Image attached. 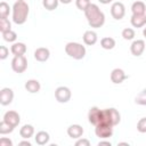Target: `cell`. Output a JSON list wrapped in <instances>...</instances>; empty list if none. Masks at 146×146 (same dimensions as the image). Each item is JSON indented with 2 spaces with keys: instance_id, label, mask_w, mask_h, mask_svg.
Returning <instances> with one entry per match:
<instances>
[{
  "instance_id": "obj_13",
  "label": "cell",
  "mask_w": 146,
  "mask_h": 146,
  "mask_svg": "<svg viewBox=\"0 0 146 146\" xmlns=\"http://www.w3.org/2000/svg\"><path fill=\"white\" fill-rule=\"evenodd\" d=\"M127 78H128V76H127L125 72H124L122 68L116 67V68H114V70L111 72V81H112L114 84H120V83H122Z\"/></svg>"
},
{
  "instance_id": "obj_40",
  "label": "cell",
  "mask_w": 146,
  "mask_h": 146,
  "mask_svg": "<svg viewBox=\"0 0 146 146\" xmlns=\"http://www.w3.org/2000/svg\"><path fill=\"white\" fill-rule=\"evenodd\" d=\"M143 35L146 38V27H144V30H143Z\"/></svg>"
},
{
  "instance_id": "obj_10",
  "label": "cell",
  "mask_w": 146,
  "mask_h": 146,
  "mask_svg": "<svg viewBox=\"0 0 146 146\" xmlns=\"http://www.w3.org/2000/svg\"><path fill=\"white\" fill-rule=\"evenodd\" d=\"M14 99V91L13 89L6 87V88H2L0 90V104L2 106H7L9 104H11Z\"/></svg>"
},
{
  "instance_id": "obj_26",
  "label": "cell",
  "mask_w": 146,
  "mask_h": 146,
  "mask_svg": "<svg viewBox=\"0 0 146 146\" xmlns=\"http://www.w3.org/2000/svg\"><path fill=\"white\" fill-rule=\"evenodd\" d=\"M10 14V7L7 2L2 1L0 3V18H8Z\"/></svg>"
},
{
  "instance_id": "obj_8",
  "label": "cell",
  "mask_w": 146,
  "mask_h": 146,
  "mask_svg": "<svg viewBox=\"0 0 146 146\" xmlns=\"http://www.w3.org/2000/svg\"><path fill=\"white\" fill-rule=\"evenodd\" d=\"M111 15L116 21L122 19L124 17V15H125V7H124V5L122 2H120V1L113 2L112 6H111Z\"/></svg>"
},
{
  "instance_id": "obj_34",
  "label": "cell",
  "mask_w": 146,
  "mask_h": 146,
  "mask_svg": "<svg viewBox=\"0 0 146 146\" xmlns=\"http://www.w3.org/2000/svg\"><path fill=\"white\" fill-rule=\"evenodd\" d=\"M75 146H90V141L88 139L81 137L75 141Z\"/></svg>"
},
{
  "instance_id": "obj_23",
  "label": "cell",
  "mask_w": 146,
  "mask_h": 146,
  "mask_svg": "<svg viewBox=\"0 0 146 146\" xmlns=\"http://www.w3.org/2000/svg\"><path fill=\"white\" fill-rule=\"evenodd\" d=\"M100 46L103 49H106V50H111L115 47V40L111 36H105L100 40Z\"/></svg>"
},
{
  "instance_id": "obj_20",
  "label": "cell",
  "mask_w": 146,
  "mask_h": 146,
  "mask_svg": "<svg viewBox=\"0 0 146 146\" xmlns=\"http://www.w3.org/2000/svg\"><path fill=\"white\" fill-rule=\"evenodd\" d=\"M34 135V127L32 124H24L19 129V136L23 139H30Z\"/></svg>"
},
{
  "instance_id": "obj_29",
  "label": "cell",
  "mask_w": 146,
  "mask_h": 146,
  "mask_svg": "<svg viewBox=\"0 0 146 146\" xmlns=\"http://www.w3.org/2000/svg\"><path fill=\"white\" fill-rule=\"evenodd\" d=\"M121 35H122V38H123L124 40H133L136 33H135V30H133V29H131V27H125V29L122 30Z\"/></svg>"
},
{
  "instance_id": "obj_21",
  "label": "cell",
  "mask_w": 146,
  "mask_h": 146,
  "mask_svg": "<svg viewBox=\"0 0 146 146\" xmlns=\"http://www.w3.org/2000/svg\"><path fill=\"white\" fill-rule=\"evenodd\" d=\"M34 139H35V143H36L38 145L43 146V145H46V144H48V143H49L50 136H49V133H48L47 131L41 130V131L36 132V135L34 136Z\"/></svg>"
},
{
  "instance_id": "obj_2",
  "label": "cell",
  "mask_w": 146,
  "mask_h": 146,
  "mask_svg": "<svg viewBox=\"0 0 146 146\" xmlns=\"http://www.w3.org/2000/svg\"><path fill=\"white\" fill-rule=\"evenodd\" d=\"M30 13V7L25 1H16L13 6V22L22 25L26 22Z\"/></svg>"
},
{
  "instance_id": "obj_22",
  "label": "cell",
  "mask_w": 146,
  "mask_h": 146,
  "mask_svg": "<svg viewBox=\"0 0 146 146\" xmlns=\"http://www.w3.org/2000/svg\"><path fill=\"white\" fill-rule=\"evenodd\" d=\"M131 11L133 15H143L146 14V5L143 1H135L131 5Z\"/></svg>"
},
{
  "instance_id": "obj_9",
  "label": "cell",
  "mask_w": 146,
  "mask_h": 146,
  "mask_svg": "<svg viewBox=\"0 0 146 146\" xmlns=\"http://www.w3.org/2000/svg\"><path fill=\"white\" fill-rule=\"evenodd\" d=\"M88 121L92 125H97L98 123H100L103 121V110H100L96 106L91 107L88 112Z\"/></svg>"
},
{
  "instance_id": "obj_39",
  "label": "cell",
  "mask_w": 146,
  "mask_h": 146,
  "mask_svg": "<svg viewBox=\"0 0 146 146\" xmlns=\"http://www.w3.org/2000/svg\"><path fill=\"white\" fill-rule=\"evenodd\" d=\"M73 0H59V2H62V3H64V5H68V3H71Z\"/></svg>"
},
{
  "instance_id": "obj_6",
  "label": "cell",
  "mask_w": 146,
  "mask_h": 146,
  "mask_svg": "<svg viewBox=\"0 0 146 146\" xmlns=\"http://www.w3.org/2000/svg\"><path fill=\"white\" fill-rule=\"evenodd\" d=\"M11 68L15 73H23L27 68V59L26 57L23 56H14L11 59Z\"/></svg>"
},
{
  "instance_id": "obj_32",
  "label": "cell",
  "mask_w": 146,
  "mask_h": 146,
  "mask_svg": "<svg viewBox=\"0 0 146 146\" xmlns=\"http://www.w3.org/2000/svg\"><path fill=\"white\" fill-rule=\"evenodd\" d=\"M137 130L140 133H146V117H141L137 122Z\"/></svg>"
},
{
  "instance_id": "obj_12",
  "label": "cell",
  "mask_w": 146,
  "mask_h": 146,
  "mask_svg": "<svg viewBox=\"0 0 146 146\" xmlns=\"http://www.w3.org/2000/svg\"><path fill=\"white\" fill-rule=\"evenodd\" d=\"M2 120L16 128L19 124V122H21V116H19V114L16 111H7L5 113Z\"/></svg>"
},
{
  "instance_id": "obj_3",
  "label": "cell",
  "mask_w": 146,
  "mask_h": 146,
  "mask_svg": "<svg viewBox=\"0 0 146 146\" xmlns=\"http://www.w3.org/2000/svg\"><path fill=\"white\" fill-rule=\"evenodd\" d=\"M65 52L71 58L76 59V60H80V59H83L84 58L87 50H86V47L82 46L81 43L71 41V42H67L65 44Z\"/></svg>"
},
{
  "instance_id": "obj_37",
  "label": "cell",
  "mask_w": 146,
  "mask_h": 146,
  "mask_svg": "<svg viewBox=\"0 0 146 146\" xmlns=\"http://www.w3.org/2000/svg\"><path fill=\"white\" fill-rule=\"evenodd\" d=\"M112 144H111V141H108V140H100L99 143H98V146H111Z\"/></svg>"
},
{
  "instance_id": "obj_30",
  "label": "cell",
  "mask_w": 146,
  "mask_h": 146,
  "mask_svg": "<svg viewBox=\"0 0 146 146\" xmlns=\"http://www.w3.org/2000/svg\"><path fill=\"white\" fill-rule=\"evenodd\" d=\"M11 30V23L8 18H0V32L5 33L7 31Z\"/></svg>"
},
{
  "instance_id": "obj_33",
  "label": "cell",
  "mask_w": 146,
  "mask_h": 146,
  "mask_svg": "<svg viewBox=\"0 0 146 146\" xmlns=\"http://www.w3.org/2000/svg\"><path fill=\"white\" fill-rule=\"evenodd\" d=\"M8 55H9V49L6 46H1L0 47V59L1 60L6 59L8 57Z\"/></svg>"
},
{
  "instance_id": "obj_1",
  "label": "cell",
  "mask_w": 146,
  "mask_h": 146,
  "mask_svg": "<svg viewBox=\"0 0 146 146\" xmlns=\"http://www.w3.org/2000/svg\"><path fill=\"white\" fill-rule=\"evenodd\" d=\"M84 15L88 21V24L94 29L102 27L105 24V14L99 9L96 3H91L84 10Z\"/></svg>"
},
{
  "instance_id": "obj_35",
  "label": "cell",
  "mask_w": 146,
  "mask_h": 146,
  "mask_svg": "<svg viewBox=\"0 0 146 146\" xmlns=\"http://www.w3.org/2000/svg\"><path fill=\"white\" fill-rule=\"evenodd\" d=\"M0 146H13V141L9 138L1 137L0 138Z\"/></svg>"
},
{
  "instance_id": "obj_31",
  "label": "cell",
  "mask_w": 146,
  "mask_h": 146,
  "mask_svg": "<svg viewBox=\"0 0 146 146\" xmlns=\"http://www.w3.org/2000/svg\"><path fill=\"white\" fill-rule=\"evenodd\" d=\"M91 5V1L90 0H75V6L78 9L84 11L89 6Z\"/></svg>"
},
{
  "instance_id": "obj_42",
  "label": "cell",
  "mask_w": 146,
  "mask_h": 146,
  "mask_svg": "<svg viewBox=\"0 0 146 146\" xmlns=\"http://www.w3.org/2000/svg\"><path fill=\"white\" fill-rule=\"evenodd\" d=\"M16 1H24V0H16Z\"/></svg>"
},
{
  "instance_id": "obj_25",
  "label": "cell",
  "mask_w": 146,
  "mask_h": 146,
  "mask_svg": "<svg viewBox=\"0 0 146 146\" xmlns=\"http://www.w3.org/2000/svg\"><path fill=\"white\" fill-rule=\"evenodd\" d=\"M58 3H59V0H42V6L49 11L55 10L58 7Z\"/></svg>"
},
{
  "instance_id": "obj_38",
  "label": "cell",
  "mask_w": 146,
  "mask_h": 146,
  "mask_svg": "<svg viewBox=\"0 0 146 146\" xmlns=\"http://www.w3.org/2000/svg\"><path fill=\"white\" fill-rule=\"evenodd\" d=\"M100 3H103V5H108V3H111L113 0H98Z\"/></svg>"
},
{
  "instance_id": "obj_7",
  "label": "cell",
  "mask_w": 146,
  "mask_h": 146,
  "mask_svg": "<svg viewBox=\"0 0 146 146\" xmlns=\"http://www.w3.org/2000/svg\"><path fill=\"white\" fill-rule=\"evenodd\" d=\"M72 97V92L70 90V88L65 87V86H60L58 88H56L55 90V98L58 103L65 104L67 103Z\"/></svg>"
},
{
  "instance_id": "obj_41",
  "label": "cell",
  "mask_w": 146,
  "mask_h": 146,
  "mask_svg": "<svg viewBox=\"0 0 146 146\" xmlns=\"http://www.w3.org/2000/svg\"><path fill=\"white\" fill-rule=\"evenodd\" d=\"M119 145H129L128 143H119Z\"/></svg>"
},
{
  "instance_id": "obj_14",
  "label": "cell",
  "mask_w": 146,
  "mask_h": 146,
  "mask_svg": "<svg viewBox=\"0 0 146 146\" xmlns=\"http://www.w3.org/2000/svg\"><path fill=\"white\" fill-rule=\"evenodd\" d=\"M83 132H84L83 131V128L80 124H71L67 128V135L72 139H79V138H81L82 135H83Z\"/></svg>"
},
{
  "instance_id": "obj_28",
  "label": "cell",
  "mask_w": 146,
  "mask_h": 146,
  "mask_svg": "<svg viewBox=\"0 0 146 146\" xmlns=\"http://www.w3.org/2000/svg\"><path fill=\"white\" fill-rule=\"evenodd\" d=\"M1 34H2L3 40L7 41V42H15L16 39H17V33L13 30H9V31H7L5 33H1Z\"/></svg>"
},
{
  "instance_id": "obj_36",
  "label": "cell",
  "mask_w": 146,
  "mask_h": 146,
  "mask_svg": "<svg viewBox=\"0 0 146 146\" xmlns=\"http://www.w3.org/2000/svg\"><path fill=\"white\" fill-rule=\"evenodd\" d=\"M18 145H19V146H31L32 144H31V141H30L29 139H25V140H23V141H19Z\"/></svg>"
},
{
  "instance_id": "obj_4",
  "label": "cell",
  "mask_w": 146,
  "mask_h": 146,
  "mask_svg": "<svg viewBox=\"0 0 146 146\" xmlns=\"http://www.w3.org/2000/svg\"><path fill=\"white\" fill-rule=\"evenodd\" d=\"M103 121L115 127L121 121V114L116 108H113V107L105 108V110H103Z\"/></svg>"
},
{
  "instance_id": "obj_24",
  "label": "cell",
  "mask_w": 146,
  "mask_h": 146,
  "mask_svg": "<svg viewBox=\"0 0 146 146\" xmlns=\"http://www.w3.org/2000/svg\"><path fill=\"white\" fill-rule=\"evenodd\" d=\"M14 129H15V127H13L11 124L7 123V122H6V121H3V120L0 122V133H1V135L10 133V132H13V131H14Z\"/></svg>"
},
{
  "instance_id": "obj_15",
  "label": "cell",
  "mask_w": 146,
  "mask_h": 146,
  "mask_svg": "<svg viewBox=\"0 0 146 146\" xmlns=\"http://www.w3.org/2000/svg\"><path fill=\"white\" fill-rule=\"evenodd\" d=\"M49 57H50V51H49L48 48L39 47V48H36L35 51H34V58H35V60H38V62H41V63H42V62H46V60L49 59Z\"/></svg>"
},
{
  "instance_id": "obj_11",
  "label": "cell",
  "mask_w": 146,
  "mask_h": 146,
  "mask_svg": "<svg viewBox=\"0 0 146 146\" xmlns=\"http://www.w3.org/2000/svg\"><path fill=\"white\" fill-rule=\"evenodd\" d=\"M145 47H146L145 41L141 40V39H137V40H133L132 41V43L130 46V51H131V54L133 56L138 57V56H140L144 52Z\"/></svg>"
},
{
  "instance_id": "obj_5",
  "label": "cell",
  "mask_w": 146,
  "mask_h": 146,
  "mask_svg": "<svg viewBox=\"0 0 146 146\" xmlns=\"http://www.w3.org/2000/svg\"><path fill=\"white\" fill-rule=\"evenodd\" d=\"M95 133L100 139H108L113 136V125L107 122L102 121L97 125H95Z\"/></svg>"
},
{
  "instance_id": "obj_17",
  "label": "cell",
  "mask_w": 146,
  "mask_h": 146,
  "mask_svg": "<svg viewBox=\"0 0 146 146\" xmlns=\"http://www.w3.org/2000/svg\"><path fill=\"white\" fill-rule=\"evenodd\" d=\"M27 48L24 42H14L10 47V51L14 56H23L25 55Z\"/></svg>"
},
{
  "instance_id": "obj_18",
  "label": "cell",
  "mask_w": 146,
  "mask_h": 146,
  "mask_svg": "<svg viewBox=\"0 0 146 146\" xmlns=\"http://www.w3.org/2000/svg\"><path fill=\"white\" fill-rule=\"evenodd\" d=\"M25 89L30 92V94H36V92H39L40 91V89H41V84H40V82L38 81V80H35V79H30V80H27L26 82H25Z\"/></svg>"
},
{
  "instance_id": "obj_19",
  "label": "cell",
  "mask_w": 146,
  "mask_h": 146,
  "mask_svg": "<svg viewBox=\"0 0 146 146\" xmlns=\"http://www.w3.org/2000/svg\"><path fill=\"white\" fill-rule=\"evenodd\" d=\"M130 23L133 27H143L146 25V14H143V15H133L131 16L130 18Z\"/></svg>"
},
{
  "instance_id": "obj_16",
  "label": "cell",
  "mask_w": 146,
  "mask_h": 146,
  "mask_svg": "<svg viewBox=\"0 0 146 146\" xmlns=\"http://www.w3.org/2000/svg\"><path fill=\"white\" fill-rule=\"evenodd\" d=\"M82 39H83V42L84 44L87 46H94L97 40H98V36H97V33L95 31H91V30H88L83 33L82 35Z\"/></svg>"
},
{
  "instance_id": "obj_27",
  "label": "cell",
  "mask_w": 146,
  "mask_h": 146,
  "mask_svg": "<svg viewBox=\"0 0 146 146\" xmlns=\"http://www.w3.org/2000/svg\"><path fill=\"white\" fill-rule=\"evenodd\" d=\"M135 103L140 106H146V88L143 89L135 98Z\"/></svg>"
}]
</instances>
